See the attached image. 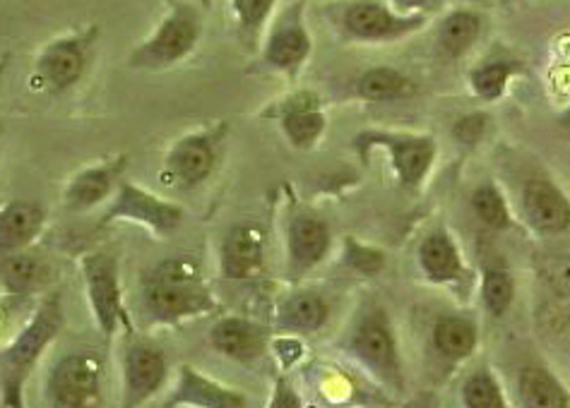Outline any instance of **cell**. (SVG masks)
<instances>
[{"instance_id": "3", "label": "cell", "mask_w": 570, "mask_h": 408, "mask_svg": "<svg viewBox=\"0 0 570 408\" xmlns=\"http://www.w3.org/2000/svg\"><path fill=\"white\" fill-rule=\"evenodd\" d=\"M161 20L138 47L128 53L126 66L135 72H167L198 49L203 39V12L186 0H164Z\"/></svg>"}, {"instance_id": "36", "label": "cell", "mask_w": 570, "mask_h": 408, "mask_svg": "<svg viewBox=\"0 0 570 408\" xmlns=\"http://www.w3.org/2000/svg\"><path fill=\"white\" fill-rule=\"evenodd\" d=\"M487 128H489V118L484 113H470V116H462L458 120L453 128V135H455V140H460L462 145H476L484 138Z\"/></svg>"}, {"instance_id": "5", "label": "cell", "mask_w": 570, "mask_h": 408, "mask_svg": "<svg viewBox=\"0 0 570 408\" xmlns=\"http://www.w3.org/2000/svg\"><path fill=\"white\" fill-rule=\"evenodd\" d=\"M99 37L101 27L87 24L43 43L32 68L35 92L61 97L78 87L95 63Z\"/></svg>"}, {"instance_id": "44", "label": "cell", "mask_w": 570, "mask_h": 408, "mask_svg": "<svg viewBox=\"0 0 570 408\" xmlns=\"http://www.w3.org/2000/svg\"><path fill=\"white\" fill-rule=\"evenodd\" d=\"M368 408H379V406H368Z\"/></svg>"}, {"instance_id": "10", "label": "cell", "mask_w": 570, "mask_h": 408, "mask_svg": "<svg viewBox=\"0 0 570 408\" xmlns=\"http://www.w3.org/2000/svg\"><path fill=\"white\" fill-rule=\"evenodd\" d=\"M184 219L186 209L178 202L161 198V195L142 188L135 180H124L111 202L107 205V211L101 215L99 226L126 221L140 226V229L153 233L155 238H171L181 229Z\"/></svg>"}, {"instance_id": "12", "label": "cell", "mask_w": 570, "mask_h": 408, "mask_svg": "<svg viewBox=\"0 0 570 408\" xmlns=\"http://www.w3.org/2000/svg\"><path fill=\"white\" fill-rule=\"evenodd\" d=\"M426 22L429 18L424 14H400L385 0H347L337 14L344 39L362 43H387L412 37Z\"/></svg>"}, {"instance_id": "4", "label": "cell", "mask_w": 570, "mask_h": 408, "mask_svg": "<svg viewBox=\"0 0 570 408\" xmlns=\"http://www.w3.org/2000/svg\"><path fill=\"white\" fill-rule=\"evenodd\" d=\"M344 349L387 391H404V368L393 322L379 303H366L354 315Z\"/></svg>"}, {"instance_id": "41", "label": "cell", "mask_w": 570, "mask_h": 408, "mask_svg": "<svg viewBox=\"0 0 570 408\" xmlns=\"http://www.w3.org/2000/svg\"><path fill=\"white\" fill-rule=\"evenodd\" d=\"M561 126L570 130V109H566V111L561 113Z\"/></svg>"}, {"instance_id": "28", "label": "cell", "mask_w": 570, "mask_h": 408, "mask_svg": "<svg viewBox=\"0 0 570 408\" xmlns=\"http://www.w3.org/2000/svg\"><path fill=\"white\" fill-rule=\"evenodd\" d=\"M203 8H207L213 0H200ZM277 8V0H232L234 20H236V32L238 41L244 43V49L255 53L261 49L265 27L273 20Z\"/></svg>"}, {"instance_id": "15", "label": "cell", "mask_w": 570, "mask_h": 408, "mask_svg": "<svg viewBox=\"0 0 570 408\" xmlns=\"http://www.w3.org/2000/svg\"><path fill=\"white\" fill-rule=\"evenodd\" d=\"M128 166L130 155L126 152L82 166L80 171H75L68 178L63 188V209L70 215H85V211H92L99 205H109L118 186L126 180Z\"/></svg>"}, {"instance_id": "43", "label": "cell", "mask_w": 570, "mask_h": 408, "mask_svg": "<svg viewBox=\"0 0 570 408\" xmlns=\"http://www.w3.org/2000/svg\"><path fill=\"white\" fill-rule=\"evenodd\" d=\"M0 138H3V126H0Z\"/></svg>"}, {"instance_id": "2", "label": "cell", "mask_w": 570, "mask_h": 408, "mask_svg": "<svg viewBox=\"0 0 570 408\" xmlns=\"http://www.w3.org/2000/svg\"><path fill=\"white\" fill-rule=\"evenodd\" d=\"M66 325V310L61 293H49L29 315L3 349H0V406L3 408H27L24 389L29 377L49 346L61 337Z\"/></svg>"}, {"instance_id": "33", "label": "cell", "mask_w": 570, "mask_h": 408, "mask_svg": "<svg viewBox=\"0 0 570 408\" xmlns=\"http://www.w3.org/2000/svg\"><path fill=\"white\" fill-rule=\"evenodd\" d=\"M472 209L476 219L487 223L489 229H508L510 226V209L503 200L501 190L493 186V183H484L479 186L474 192H472Z\"/></svg>"}, {"instance_id": "26", "label": "cell", "mask_w": 570, "mask_h": 408, "mask_svg": "<svg viewBox=\"0 0 570 408\" xmlns=\"http://www.w3.org/2000/svg\"><path fill=\"white\" fill-rule=\"evenodd\" d=\"M520 408H570V395L561 380L542 366H524L518 377Z\"/></svg>"}, {"instance_id": "23", "label": "cell", "mask_w": 570, "mask_h": 408, "mask_svg": "<svg viewBox=\"0 0 570 408\" xmlns=\"http://www.w3.org/2000/svg\"><path fill=\"white\" fill-rule=\"evenodd\" d=\"M327 315V300L321 293L311 289H296L277 303L275 325L289 337H306L316 335L318 329L325 327Z\"/></svg>"}, {"instance_id": "31", "label": "cell", "mask_w": 570, "mask_h": 408, "mask_svg": "<svg viewBox=\"0 0 570 408\" xmlns=\"http://www.w3.org/2000/svg\"><path fill=\"white\" fill-rule=\"evenodd\" d=\"M460 401L464 408H510L501 382L489 366H476L460 387Z\"/></svg>"}, {"instance_id": "1", "label": "cell", "mask_w": 570, "mask_h": 408, "mask_svg": "<svg viewBox=\"0 0 570 408\" xmlns=\"http://www.w3.org/2000/svg\"><path fill=\"white\" fill-rule=\"evenodd\" d=\"M140 306L153 325L176 327L217 312V298L205 283L203 267L186 255L159 260L140 281Z\"/></svg>"}, {"instance_id": "29", "label": "cell", "mask_w": 570, "mask_h": 408, "mask_svg": "<svg viewBox=\"0 0 570 408\" xmlns=\"http://www.w3.org/2000/svg\"><path fill=\"white\" fill-rule=\"evenodd\" d=\"M484 20L472 10H455L443 18L439 27V49L448 58H460L468 53L482 37Z\"/></svg>"}, {"instance_id": "38", "label": "cell", "mask_w": 570, "mask_h": 408, "mask_svg": "<svg viewBox=\"0 0 570 408\" xmlns=\"http://www.w3.org/2000/svg\"><path fill=\"white\" fill-rule=\"evenodd\" d=\"M390 8L400 14H424V18H429L431 12H439L443 8V0H390Z\"/></svg>"}, {"instance_id": "34", "label": "cell", "mask_w": 570, "mask_h": 408, "mask_svg": "<svg viewBox=\"0 0 570 408\" xmlns=\"http://www.w3.org/2000/svg\"><path fill=\"white\" fill-rule=\"evenodd\" d=\"M342 262L347 265L350 269L358 271V275H376L385 267V255L376 248L358 243L356 238L347 236L344 238V257Z\"/></svg>"}, {"instance_id": "16", "label": "cell", "mask_w": 570, "mask_h": 408, "mask_svg": "<svg viewBox=\"0 0 570 408\" xmlns=\"http://www.w3.org/2000/svg\"><path fill=\"white\" fill-rule=\"evenodd\" d=\"M209 349L238 366H255L273 346V329L242 315L219 317L207 335Z\"/></svg>"}, {"instance_id": "30", "label": "cell", "mask_w": 570, "mask_h": 408, "mask_svg": "<svg viewBox=\"0 0 570 408\" xmlns=\"http://www.w3.org/2000/svg\"><path fill=\"white\" fill-rule=\"evenodd\" d=\"M515 72H520V63L508 56H491L482 60V63L470 70L472 94L487 103L499 101Z\"/></svg>"}, {"instance_id": "9", "label": "cell", "mask_w": 570, "mask_h": 408, "mask_svg": "<svg viewBox=\"0 0 570 408\" xmlns=\"http://www.w3.org/2000/svg\"><path fill=\"white\" fill-rule=\"evenodd\" d=\"M354 152L362 161H368L371 155L381 149L390 157V169H393L397 183L404 190H419L436 161V140L431 135H410V132H381L364 130L354 138Z\"/></svg>"}, {"instance_id": "17", "label": "cell", "mask_w": 570, "mask_h": 408, "mask_svg": "<svg viewBox=\"0 0 570 408\" xmlns=\"http://www.w3.org/2000/svg\"><path fill=\"white\" fill-rule=\"evenodd\" d=\"M263 116L275 118L287 142L294 149H302V152L316 149L327 130V113L316 92H296L269 106Z\"/></svg>"}, {"instance_id": "14", "label": "cell", "mask_w": 570, "mask_h": 408, "mask_svg": "<svg viewBox=\"0 0 570 408\" xmlns=\"http://www.w3.org/2000/svg\"><path fill=\"white\" fill-rule=\"evenodd\" d=\"M333 248V229L313 209L294 207L284 223V250L292 279H302L316 269Z\"/></svg>"}, {"instance_id": "32", "label": "cell", "mask_w": 570, "mask_h": 408, "mask_svg": "<svg viewBox=\"0 0 570 408\" xmlns=\"http://www.w3.org/2000/svg\"><path fill=\"white\" fill-rule=\"evenodd\" d=\"M515 300V279L499 260L482 271V303L491 317H503Z\"/></svg>"}, {"instance_id": "20", "label": "cell", "mask_w": 570, "mask_h": 408, "mask_svg": "<svg viewBox=\"0 0 570 408\" xmlns=\"http://www.w3.org/2000/svg\"><path fill=\"white\" fill-rule=\"evenodd\" d=\"M522 211L539 233H561L570 226V200L547 178L528 180L522 192Z\"/></svg>"}, {"instance_id": "21", "label": "cell", "mask_w": 570, "mask_h": 408, "mask_svg": "<svg viewBox=\"0 0 570 408\" xmlns=\"http://www.w3.org/2000/svg\"><path fill=\"white\" fill-rule=\"evenodd\" d=\"M47 229V209L37 200L0 205V255L32 248Z\"/></svg>"}, {"instance_id": "7", "label": "cell", "mask_w": 570, "mask_h": 408, "mask_svg": "<svg viewBox=\"0 0 570 408\" xmlns=\"http://www.w3.org/2000/svg\"><path fill=\"white\" fill-rule=\"evenodd\" d=\"M78 267L85 283L89 312H92L104 341L111 344L121 329L126 335H132L135 329L126 308L118 257L109 250H89L80 257Z\"/></svg>"}, {"instance_id": "18", "label": "cell", "mask_w": 570, "mask_h": 408, "mask_svg": "<svg viewBox=\"0 0 570 408\" xmlns=\"http://www.w3.org/2000/svg\"><path fill=\"white\" fill-rule=\"evenodd\" d=\"M164 408H250V401L246 391L222 385L215 377L184 362Z\"/></svg>"}, {"instance_id": "13", "label": "cell", "mask_w": 570, "mask_h": 408, "mask_svg": "<svg viewBox=\"0 0 570 408\" xmlns=\"http://www.w3.org/2000/svg\"><path fill=\"white\" fill-rule=\"evenodd\" d=\"M169 380V360L155 341L132 335L121 351V404L118 408H142Z\"/></svg>"}, {"instance_id": "37", "label": "cell", "mask_w": 570, "mask_h": 408, "mask_svg": "<svg viewBox=\"0 0 570 408\" xmlns=\"http://www.w3.org/2000/svg\"><path fill=\"white\" fill-rule=\"evenodd\" d=\"M29 300H32V298L10 296V293L0 296V339H6L8 331H12L14 320H18V317H22Z\"/></svg>"}, {"instance_id": "22", "label": "cell", "mask_w": 570, "mask_h": 408, "mask_svg": "<svg viewBox=\"0 0 570 408\" xmlns=\"http://www.w3.org/2000/svg\"><path fill=\"white\" fill-rule=\"evenodd\" d=\"M53 281V267L41 255L29 250L0 255V283L3 293L32 298Z\"/></svg>"}, {"instance_id": "8", "label": "cell", "mask_w": 570, "mask_h": 408, "mask_svg": "<svg viewBox=\"0 0 570 408\" xmlns=\"http://www.w3.org/2000/svg\"><path fill=\"white\" fill-rule=\"evenodd\" d=\"M107 358L92 349L68 351L49 368L43 399L49 408H101Z\"/></svg>"}, {"instance_id": "27", "label": "cell", "mask_w": 570, "mask_h": 408, "mask_svg": "<svg viewBox=\"0 0 570 408\" xmlns=\"http://www.w3.org/2000/svg\"><path fill=\"white\" fill-rule=\"evenodd\" d=\"M352 94L371 103L397 101L414 94V84L402 70L390 66H376L358 74L352 84Z\"/></svg>"}, {"instance_id": "19", "label": "cell", "mask_w": 570, "mask_h": 408, "mask_svg": "<svg viewBox=\"0 0 570 408\" xmlns=\"http://www.w3.org/2000/svg\"><path fill=\"white\" fill-rule=\"evenodd\" d=\"M265 233L258 223H234L219 243V271L229 281H250L265 267Z\"/></svg>"}, {"instance_id": "11", "label": "cell", "mask_w": 570, "mask_h": 408, "mask_svg": "<svg viewBox=\"0 0 570 408\" xmlns=\"http://www.w3.org/2000/svg\"><path fill=\"white\" fill-rule=\"evenodd\" d=\"M313 53V37L306 24V0H294L269 24L261 43L263 68L294 80Z\"/></svg>"}, {"instance_id": "25", "label": "cell", "mask_w": 570, "mask_h": 408, "mask_svg": "<svg viewBox=\"0 0 570 408\" xmlns=\"http://www.w3.org/2000/svg\"><path fill=\"white\" fill-rule=\"evenodd\" d=\"M431 341L445 360H453V362L468 360L476 351L479 327L472 317L443 315L433 322Z\"/></svg>"}, {"instance_id": "39", "label": "cell", "mask_w": 570, "mask_h": 408, "mask_svg": "<svg viewBox=\"0 0 570 408\" xmlns=\"http://www.w3.org/2000/svg\"><path fill=\"white\" fill-rule=\"evenodd\" d=\"M269 351H273V354L282 360L284 370H287V368L294 366V362H296L298 358H302V344H298V341L292 339V337L277 339V341H273V346H269Z\"/></svg>"}, {"instance_id": "24", "label": "cell", "mask_w": 570, "mask_h": 408, "mask_svg": "<svg viewBox=\"0 0 570 408\" xmlns=\"http://www.w3.org/2000/svg\"><path fill=\"white\" fill-rule=\"evenodd\" d=\"M416 257L422 275L431 283H460L464 279V260L453 236L443 226L424 236Z\"/></svg>"}, {"instance_id": "6", "label": "cell", "mask_w": 570, "mask_h": 408, "mask_svg": "<svg viewBox=\"0 0 570 408\" xmlns=\"http://www.w3.org/2000/svg\"><path fill=\"white\" fill-rule=\"evenodd\" d=\"M229 128L227 120H219L215 126H205L174 140L161 159V186L178 192H190L205 186L217 169Z\"/></svg>"}, {"instance_id": "42", "label": "cell", "mask_w": 570, "mask_h": 408, "mask_svg": "<svg viewBox=\"0 0 570 408\" xmlns=\"http://www.w3.org/2000/svg\"><path fill=\"white\" fill-rule=\"evenodd\" d=\"M468 3H487V0H468Z\"/></svg>"}, {"instance_id": "40", "label": "cell", "mask_w": 570, "mask_h": 408, "mask_svg": "<svg viewBox=\"0 0 570 408\" xmlns=\"http://www.w3.org/2000/svg\"><path fill=\"white\" fill-rule=\"evenodd\" d=\"M10 60H12V56L6 51L3 56H0V78H3V74L8 72V68H10Z\"/></svg>"}, {"instance_id": "35", "label": "cell", "mask_w": 570, "mask_h": 408, "mask_svg": "<svg viewBox=\"0 0 570 408\" xmlns=\"http://www.w3.org/2000/svg\"><path fill=\"white\" fill-rule=\"evenodd\" d=\"M265 408H304V399L298 395V389L294 387L292 377L287 372L275 377L273 395H269V401Z\"/></svg>"}]
</instances>
